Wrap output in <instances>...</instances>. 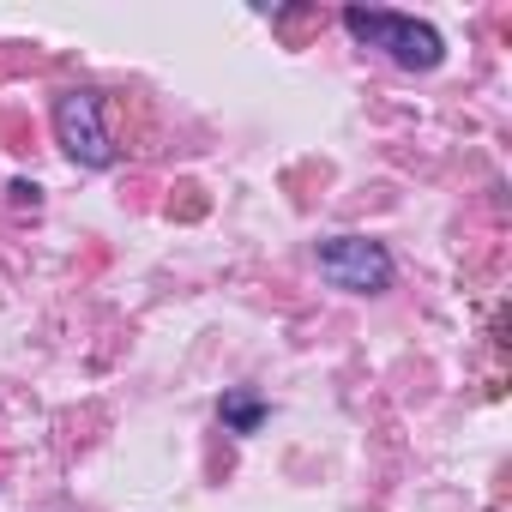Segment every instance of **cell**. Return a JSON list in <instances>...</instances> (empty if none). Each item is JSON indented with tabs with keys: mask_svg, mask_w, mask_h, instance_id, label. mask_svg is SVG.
Masks as SVG:
<instances>
[{
	"mask_svg": "<svg viewBox=\"0 0 512 512\" xmlns=\"http://www.w3.org/2000/svg\"><path fill=\"white\" fill-rule=\"evenodd\" d=\"M55 139H61V151L79 169H109L115 163V145H109L103 97L97 91H61L55 97Z\"/></svg>",
	"mask_w": 512,
	"mask_h": 512,
	"instance_id": "obj_3",
	"label": "cell"
},
{
	"mask_svg": "<svg viewBox=\"0 0 512 512\" xmlns=\"http://www.w3.org/2000/svg\"><path fill=\"white\" fill-rule=\"evenodd\" d=\"M223 422L235 428V434H253L266 422V398H253V392H229L223 398Z\"/></svg>",
	"mask_w": 512,
	"mask_h": 512,
	"instance_id": "obj_4",
	"label": "cell"
},
{
	"mask_svg": "<svg viewBox=\"0 0 512 512\" xmlns=\"http://www.w3.org/2000/svg\"><path fill=\"white\" fill-rule=\"evenodd\" d=\"M344 31L356 37V43H374V49H386L398 67H410V73H434L440 61H446V43H440V31L434 25H416V19H404V13H380V7H350L344 13Z\"/></svg>",
	"mask_w": 512,
	"mask_h": 512,
	"instance_id": "obj_1",
	"label": "cell"
},
{
	"mask_svg": "<svg viewBox=\"0 0 512 512\" xmlns=\"http://www.w3.org/2000/svg\"><path fill=\"white\" fill-rule=\"evenodd\" d=\"M314 260H320V278L332 290H350V296L392 290V253L380 241H368V235H332V241H320Z\"/></svg>",
	"mask_w": 512,
	"mask_h": 512,
	"instance_id": "obj_2",
	"label": "cell"
}]
</instances>
